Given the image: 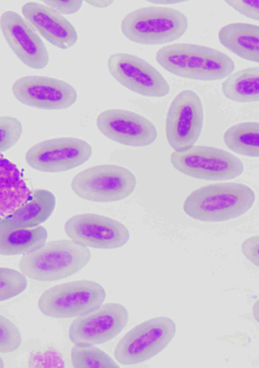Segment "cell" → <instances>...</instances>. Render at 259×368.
<instances>
[{
    "mask_svg": "<svg viewBox=\"0 0 259 368\" xmlns=\"http://www.w3.org/2000/svg\"><path fill=\"white\" fill-rule=\"evenodd\" d=\"M0 27L7 43L23 63L36 69L47 65L49 57L43 41L21 15L5 11L0 17Z\"/></svg>",
    "mask_w": 259,
    "mask_h": 368,
    "instance_id": "cell-16",
    "label": "cell"
},
{
    "mask_svg": "<svg viewBox=\"0 0 259 368\" xmlns=\"http://www.w3.org/2000/svg\"><path fill=\"white\" fill-rule=\"evenodd\" d=\"M157 62L181 77L201 81L221 80L235 68L232 59L214 49L193 43H174L156 53Z\"/></svg>",
    "mask_w": 259,
    "mask_h": 368,
    "instance_id": "cell-2",
    "label": "cell"
},
{
    "mask_svg": "<svg viewBox=\"0 0 259 368\" xmlns=\"http://www.w3.org/2000/svg\"><path fill=\"white\" fill-rule=\"evenodd\" d=\"M223 140L227 147L237 154L250 157H258V123L244 122L234 124L225 131Z\"/></svg>",
    "mask_w": 259,
    "mask_h": 368,
    "instance_id": "cell-23",
    "label": "cell"
},
{
    "mask_svg": "<svg viewBox=\"0 0 259 368\" xmlns=\"http://www.w3.org/2000/svg\"><path fill=\"white\" fill-rule=\"evenodd\" d=\"M92 154V147L87 141L75 137H61L35 145L26 153L25 160L35 170L54 173L82 165Z\"/></svg>",
    "mask_w": 259,
    "mask_h": 368,
    "instance_id": "cell-10",
    "label": "cell"
},
{
    "mask_svg": "<svg viewBox=\"0 0 259 368\" xmlns=\"http://www.w3.org/2000/svg\"><path fill=\"white\" fill-rule=\"evenodd\" d=\"M255 200L254 191L241 183H217L200 187L185 200L183 210L204 222L225 221L243 215Z\"/></svg>",
    "mask_w": 259,
    "mask_h": 368,
    "instance_id": "cell-1",
    "label": "cell"
},
{
    "mask_svg": "<svg viewBox=\"0 0 259 368\" xmlns=\"http://www.w3.org/2000/svg\"><path fill=\"white\" fill-rule=\"evenodd\" d=\"M188 20L180 11L161 6L135 10L122 19L124 36L134 42L145 45L164 44L176 40L187 31Z\"/></svg>",
    "mask_w": 259,
    "mask_h": 368,
    "instance_id": "cell-4",
    "label": "cell"
},
{
    "mask_svg": "<svg viewBox=\"0 0 259 368\" xmlns=\"http://www.w3.org/2000/svg\"><path fill=\"white\" fill-rule=\"evenodd\" d=\"M48 232L42 226L14 229H0V255L28 254L44 246Z\"/></svg>",
    "mask_w": 259,
    "mask_h": 368,
    "instance_id": "cell-21",
    "label": "cell"
},
{
    "mask_svg": "<svg viewBox=\"0 0 259 368\" xmlns=\"http://www.w3.org/2000/svg\"><path fill=\"white\" fill-rule=\"evenodd\" d=\"M226 4L240 14L250 19H259L258 0L225 1Z\"/></svg>",
    "mask_w": 259,
    "mask_h": 368,
    "instance_id": "cell-28",
    "label": "cell"
},
{
    "mask_svg": "<svg viewBox=\"0 0 259 368\" xmlns=\"http://www.w3.org/2000/svg\"><path fill=\"white\" fill-rule=\"evenodd\" d=\"M106 292L99 283L87 280L69 282L45 291L38 307L46 316L56 318L77 317L101 306Z\"/></svg>",
    "mask_w": 259,
    "mask_h": 368,
    "instance_id": "cell-5",
    "label": "cell"
},
{
    "mask_svg": "<svg viewBox=\"0 0 259 368\" xmlns=\"http://www.w3.org/2000/svg\"><path fill=\"white\" fill-rule=\"evenodd\" d=\"M148 2H150L152 3H154V4H167H167H171V3L174 4L175 3L179 2V1H149Z\"/></svg>",
    "mask_w": 259,
    "mask_h": 368,
    "instance_id": "cell-32",
    "label": "cell"
},
{
    "mask_svg": "<svg viewBox=\"0 0 259 368\" xmlns=\"http://www.w3.org/2000/svg\"><path fill=\"white\" fill-rule=\"evenodd\" d=\"M203 119L202 103L195 92L185 89L175 97L168 109L165 126L167 141L175 152L194 146L201 134Z\"/></svg>",
    "mask_w": 259,
    "mask_h": 368,
    "instance_id": "cell-9",
    "label": "cell"
},
{
    "mask_svg": "<svg viewBox=\"0 0 259 368\" xmlns=\"http://www.w3.org/2000/svg\"><path fill=\"white\" fill-rule=\"evenodd\" d=\"M12 93L21 103L37 109L61 110L72 106L77 93L69 83L46 76L27 75L16 80Z\"/></svg>",
    "mask_w": 259,
    "mask_h": 368,
    "instance_id": "cell-14",
    "label": "cell"
},
{
    "mask_svg": "<svg viewBox=\"0 0 259 368\" xmlns=\"http://www.w3.org/2000/svg\"><path fill=\"white\" fill-rule=\"evenodd\" d=\"M258 236L250 237L245 240L242 245L241 249L245 257L253 265L258 266Z\"/></svg>",
    "mask_w": 259,
    "mask_h": 368,
    "instance_id": "cell-30",
    "label": "cell"
},
{
    "mask_svg": "<svg viewBox=\"0 0 259 368\" xmlns=\"http://www.w3.org/2000/svg\"><path fill=\"white\" fill-rule=\"evenodd\" d=\"M5 366L4 362L3 359L0 357V367H4Z\"/></svg>",
    "mask_w": 259,
    "mask_h": 368,
    "instance_id": "cell-33",
    "label": "cell"
},
{
    "mask_svg": "<svg viewBox=\"0 0 259 368\" xmlns=\"http://www.w3.org/2000/svg\"><path fill=\"white\" fill-rule=\"evenodd\" d=\"M45 5L51 7L61 14L69 15L78 11L83 2L77 1H43Z\"/></svg>",
    "mask_w": 259,
    "mask_h": 368,
    "instance_id": "cell-29",
    "label": "cell"
},
{
    "mask_svg": "<svg viewBox=\"0 0 259 368\" xmlns=\"http://www.w3.org/2000/svg\"><path fill=\"white\" fill-rule=\"evenodd\" d=\"M71 361L74 367H119L108 354L90 344H75L70 353Z\"/></svg>",
    "mask_w": 259,
    "mask_h": 368,
    "instance_id": "cell-24",
    "label": "cell"
},
{
    "mask_svg": "<svg viewBox=\"0 0 259 368\" xmlns=\"http://www.w3.org/2000/svg\"><path fill=\"white\" fill-rule=\"evenodd\" d=\"M27 286V280L21 272L12 268L0 267V301L19 295Z\"/></svg>",
    "mask_w": 259,
    "mask_h": 368,
    "instance_id": "cell-25",
    "label": "cell"
},
{
    "mask_svg": "<svg viewBox=\"0 0 259 368\" xmlns=\"http://www.w3.org/2000/svg\"><path fill=\"white\" fill-rule=\"evenodd\" d=\"M221 43L242 59L258 63L259 27L257 25L237 22L227 24L218 33Z\"/></svg>",
    "mask_w": 259,
    "mask_h": 368,
    "instance_id": "cell-20",
    "label": "cell"
},
{
    "mask_svg": "<svg viewBox=\"0 0 259 368\" xmlns=\"http://www.w3.org/2000/svg\"><path fill=\"white\" fill-rule=\"evenodd\" d=\"M90 5L98 8H105L110 6L113 1H85Z\"/></svg>",
    "mask_w": 259,
    "mask_h": 368,
    "instance_id": "cell-31",
    "label": "cell"
},
{
    "mask_svg": "<svg viewBox=\"0 0 259 368\" xmlns=\"http://www.w3.org/2000/svg\"><path fill=\"white\" fill-rule=\"evenodd\" d=\"M170 162L181 173L207 180L232 179L244 171L243 164L237 157L221 148L207 146L174 151L170 155Z\"/></svg>",
    "mask_w": 259,
    "mask_h": 368,
    "instance_id": "cell-8",
    "label": "cell"
},
{
    "mask_svg": "<svg viewBox=\"0 0 259 368\" xmlns=\"http://www.w3.org/2000/svg\"><path fill=\"white\" fill-rule=\"evenodd\" d=\"M64 229L74 242L93 248H119L130 238L128 230L122 223L95 213H82L71 217L65 223Z\"/></svg>",
    "mask_w": 259,
    "mask_h": 368,
    "instance_id": "cell-12",
    "label": "cell"
},
{
    "mask_svg": "<svg viewBox=\"0 0 259 368\" xmlns=\"http://www.w3.org/2000/svg\"><path fill=\"white\" fill-rule=\"evenodd\" d=\"M21 342V334L18 327L0 314V352H12L19 347Z\"/></svg>",
    "mask_w": 259,
    "mask_h": 368,
    "instance_id": "cell-27",
    "label": "cell"
},
{
    "mask_svg": "<svg viewBox=\"0 0 259 368\" xmlns=\"http://www.w3.org/2000/svg\"><path fill=\"white\" fill-rule=\"evenodd\" d=\"M22 132V123L17 118L0 116V152L13 146L20 139Z\"/></svg>",
    "mask_w": 259,
    "mask_h": 368,
    "instance_id": "cell-26",
    "label": "cell"
},
{
    "mask_svg": "<svg viewBox=\"0 0 259 368\" xmlns=\"http://www.w3.org/2000/svg\"><path fill=\"white\" fill-rule=\"evenodd\" d=\"M136 184L135 175L127 168L105 164L90 167L77 174L72 180L71 187L83 199L111 202L129 196Z\"/></svg>",
    "mask_w": 259,
    "mask_h": 368,
    "instance_id": "cell-6",
    "label": "cell"
},
{
    "mask_svg": "<svg viewBox=\"0 0 259 368\" xmlns=\"http://www.w3.org/2000/svg\"><path fill=\"white\" fill-rule=\"evenodd\" d=\"M91 256L88 247L72 240H55L24 255L19 268L29 279L54 281L78 272L88 264Z\"/></svg>",
    "mask_w": 259,
    "mask_h": 368,
    "instance_id": "cell-3",
    "label": "cell"
},
{
    "mask_svg": "<svg viewBox=\"0 0 259 368\" xmlns=\"http://www.w3.org/2000/svg\"><path fill=\"white\" fill-rule=\"evenodd\" d=\"M110 74L120 84L138 94L163 97L170 90L162 75L145 60L132 54H112L107 61Z\"/></svg>",
    "mask_w": 259,
    "mask_h": 368,
    "instance_id": "cell-11",
    "label": "cell"
},
{
    "mask_svg": "<svg viewBox=\"0 0 259 368\" xmlns=\"http://www.w3.org/2000/svg\"><path fill=\"white\" fill-rule=\"evenodd\" d=\"M96 125L107 138L133 147L150 145L157 137L156 128L149 120L126 110H105L97 117Z\"/></svg>",
    "mask_w": 259,
    "mask_h": 368,
    "instance_id": "cell-15",
    "label": "cell"
},
{
    "mask_svg": "<svg viewBox=\"0 0 259 368\" xmlns=\"http://www.w3.org/2000/svg\"><path fill=\"white\" fill-rule=\"evenodd\" d=\"M32 192L17 166L0 156V217L11 214L26 203Z\"/></svg>",
    "mask_w": 259,
    "mask_h": 368,
    "instance_id": "cell-19",
    "label": "cell"
},
{
    "mask_svg": "<svg viewBox=\"0 0 259 368\" xmlns=\"http://www.w3.org/2000/svg\"><path fill=\"white\" fill-rule=\"evenodd\" d=\"M128 320V313L123 305L115 302L102 304L76 317L70 325L68 336L74 344H102L120 333Z\"/></svg>",
    "mask_w": 259,
    "mask_h": 368,
    "instance_id": "cell-13",
    "label": "cell"
},
{
    "mask_svg": "<svg viewBox=\"0 0 259 368\" xmlns=\"http://www.w3.org/2000/svg\"><path fill=\"white\" fill-rule=\"evenodd\" d=\"M56 206V198L50 191L38 189L32 192L26 203L11 214L0 217V229L27 228L39 226L52 214Z\"/></svg>",
    "mask_w": 259,
    "mask_h": 368,
    "instance_id": "cell-18",
    "label": "cell"
},
{
    "mask_svg": "<svg viewBox=\"0 0 259 368\" xmlns=\"http://www.w3.org/2000/svg\"><path fill=\"white\" fill-rule=\"evenodd\" d=\"M21 12L34 30L56 47L67 49L77 41V33L72 24L51 7L29 2L23 5Z\"/></svg>",
    "mask_w": 259,
    "mask_h": 368,
    "instance_id": "cell-17",
    "label": "cell"
},
{
    "mask_svg": "<svg viewBox=\"0 0 259 368\" xmlns=\"http://www.w3.org/2000/svg\"><path fill=\"white\" fill-rule=\"evenodd\" d=\"M258 67H249L228 75L222 84V92L228 99L239 103L258 102Z\"/></svg>",
    "mask_w": 259,
    "mask_h": 368,
    "instance_id": "cell-22",
    "label": "cell"
},
{
    "mask_svg": "<svg viewBox=\"0 0 259 368\" xmlns=\"http://www.w3.org/2000/svg\"><path fill=\"white\" fill-rule=\"evenodd\" d=\"M176 331L175 322L168 317L146 320L130 330L119 341L114 349V357L123 365L145 362L166 347Z\"/></svg>",
    "mask_w": 259,
    "mask_h": 368,
    "instance_id": "cell-7",
    "label": "cell"
}]
</instances>
